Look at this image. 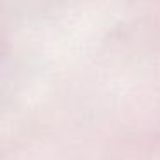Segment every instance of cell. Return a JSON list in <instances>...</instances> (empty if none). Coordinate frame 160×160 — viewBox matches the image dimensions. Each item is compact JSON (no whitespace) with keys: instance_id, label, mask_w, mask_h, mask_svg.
<instances>
[]
</instances>
